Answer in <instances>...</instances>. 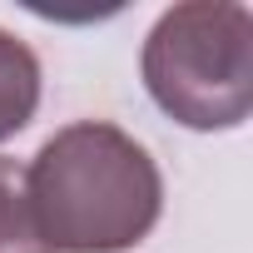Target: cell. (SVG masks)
<instances>
[{
	"instance_id": "cell-1",
	"label": "cell",
	"mask_w": 253,
	"mask_h": 253,
	"mask_svg": "<svg viewBox=\"0 0 253 253\" xmlns=\"http://www.w3.org/2000/svg\"><path fill=\"white\" fill-rule=\"evenodd\" d=\"M25 194L50 253L139 248L164 213L159 164L109 119H75L55 129L25 164Z\"/></svg>"
},
{
	"instance_id": "cell-2",
	"label": "cell",
	"mask_w": 253,
	"mask_h": 253,
	"mask_svg": "<svg viewBox=\"0 0 253 253\" xmlns=\"http://www.w3.org/2000/svg\"><path fill=\"white\" fill-rule=\"evenodd\" d=\"M139 70L154 104L184 129H238L253 109V10L184 0L154 20Z\"/></svg>"
},
{
	"instance_id": "cell-3",
	"label": "cell",
	"mask_w": 253,
	"mask_h": 253,
	"mask_svg": "<svg viewBox=\"0 0 253 253\" xmlns=\"http://www.w3.org/2000/svg\"><path fill=\"white\" fill-rule=\"evenodd\" d=\"M40 109V60L35 50L0 25V139L20 134Z\"/></svg>"
},
{
	"instance_id": "cell-4",
	"label": "cell",
	"mask_w": 253,
	"mask_h": 253,
	"mask_svg": "<svg viewBox=\"0 0 253 253\" xmlns=\"http://www.w3.org/2000/svg\"><path fill=\"white\" fill-rule=\"evenodd\" d=\"M0 253H50L30 213L25 164H15L10 154H0Z\"/></svg>"
}]
</instances>
